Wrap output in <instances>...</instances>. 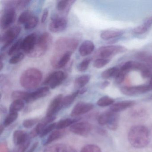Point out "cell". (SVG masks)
I'll list each match as a JSON object with an SVG mask.
<instances>
[{
  "mask_svg": "<svg viewBox=\"0 0 152 152\" xmlns=\"http://www.w3.org/2000/svg\"><path fill=\"white\" fill-rule=\"evenodd\" d=\"M25 103L23 100L21 99L14 100L10 106V113H18L24 107Z\"/></svg>",
  "mask_w": 152,
  "mask_h": 152,
  "instance_id": "obj_31",
  "label": "cell"
},
{
  "mask_svg": "<svg viewBox=\"0 0 152 152\" xmlns=\"http://www.w3.org/2000/svg\"><path fill=\"white\" fill-rule=\"evenodd\" d=\"M32 12L29 10H26L23 12L18 17V23L19 24H24L31 18L33 16Z\"/></svg>",
  "mask_w": 152,
  "mask_h": 152,
  "instance_id": "obj_36",
  "label": "cell"
},
{
  "mask_svg": "<svg viewBox=\"0 0 152 152\" xmlns=\"http://www.w3.org/2000/svg\"><path fill=\"white\" fill-rule=\"evenodd\" d=\"M66 134V132L65 129H57L54 131L49 136L44 142V145H47L61 138L64 137Z\"/></svg>",
  "mask_w": 152,
  "mask_h": 152,
  "instance_id": "obj_24",
  "label": "cell"
},
{
  "mask_svg": "<svg viewBox=\"0 0 152 152\" xmlns=\"http://www.w3.org/2000/svg\"><path fill=\"white\" fill-rule=\"evenodd\" d=\"M31 138L29 137V139L23 144L18 146V147L15 149L14 152H25L26 151L31 144Z\"/></svg>",
  "mask_w": 152,
  "mask_h": 152,
  "instance_id": "obj_45",
  "label": "cell"
},
{
  "mask_svg": "<svg viewBox=\"0 0 152 152\" xmlns=\"http://www.w3.org/2000/svg\"><path fill=\"white\" fill-rule=\"evenodd\" d=\"M38 23H39V18L37 17L34 15L24 24V27L25 30H31L35 28L38 25Z\"/></svg>",
  "mask_w": 152,
  "mask_h": 152,
  "instance_id": "obj_37",
  "label": "cell"
},
{
  "mask_svg": "<svg viewBox=\"0 0 152 152\" xmlns=\"http://www.w3.org/2000/svg\"><path fill=\"white\" fill-rule=\"evenodd\" d=\"M95 46L92 42L86 40L83 42L79 48V53L82 56H86L91 54L95 49Z\"/></svg>",
  "mask_w": 152,
  "mask_h": 152,
  "instance_id": "obj_21",
  "label": "cell"
},
{
  "mask_svg": "<svg viewBox=\"0 0 152 152\" xmlns=\"http://www.w3.org/2000/svg\"><path fill=\"white\" fill-rule=\"evenodd\" d=\"M115 100L113 99L108 96H104L99 99L97 102V104L99 106L101 107L112 106L114 103Z\"/></svg>",
  "mask_w": 152,
  "mask_h": 152,
  "instance_id": "obj_33",
  "label": "cell"
},
{
  "mask_svg": "<svg viewBox=\"0 0 152 152\" xmlns=\"http://www.w3.org/2000/svg\"><path fill=\"white\" fill-rule=\"evenodd\" d=\"M0 152H10L6 142H1L0 144Z\"/></svg>",
  "mask_w": 152,
  "mask_h": 152,
  "instance_id": "obj_48",
  "label": "cell"
},
{
  "mask_svg": "<svg viewBox=\"0 0 152 152\" xmlns=\"http://www.w3.org/2000/svg\"><path fill=\"white\" fill-rule=\"evenodd\" d=\"M149 28L143 23L141 25L137 27H135L133 30V33L136 34H145Z\"/></svg>",
  "mask_w": 152,
  "mask_h": 152,
  "instance_id": "obj_46",
  "label": "cell"
},
{
  "mask_svg": "<svg viewBox=\"0 0 152 152\" xmlns=\"http://www.w3.org/2000/svg\"><path fill=\"white\" fill-rule=\"evenodd\" d=\"M124 32L121 30H108L104 31L100 34V37L104 40H109L122 36Z\"/></svg>",
  "mask_w": 152,
  "mask_h": 152,
  "instance_id": "obj_23",
  "label": "cell"
},
{
  "mask_svg": "<svg viewBox=\"0 0 152 152\" xmlns=\"http://www.w3.org/2000/svg\"><path fill=\"white\" fill-rule=\"evenodd\" d=\"M148 86H149L150 89L152 90V77L150 80V82H149V84Z\"/></svg>",
  "mask_w": 152,
  "mask_h": 152,
  "instance_id": "obj_55",
  "label": "cell"
},
{
  "mask_svg": "<svg viewBox=\"0 0 152 152\" xmlns=\"http://www.w3.org/2000/svg\"><path fill=\"white\" fill-rule=\"evenodd\" d=\"M38 39V35L34 33L27 35L23 40L22 50L26 55L34 49Z\"/></svg>",
  "mask_w": 152,
  "mask_h": 152,
  "instance_id": "obj_14",
  "label": "cell"
},
{
  "mask_svg": "<svg viewBox=\"0 0 152 152\" xmlns=\"http://www.w3.org/2000/svg\"><path fill=\"white\" fill-rule=\"evenodd\" d=\"M4 128H5V126L3 125V124H1L0 126V133H1V134H2L3 132L4 131Z\"/></svg>",
  "mask_w": 152,
  "mask_h": 152,
  "instance_id": "obj_54",
  "label": "cell"
},
{
  "mask_svg": "<svg viewBox=\"0 0 152 152\" xmlns=\"http://www.w3.org/2000/svg\"><path fill=\"white\" fill-rule=\"evenodd\" d=\"M79 95H80V93H79V90H78L70 95L64 97L63 99V107L66 108L70 106L73 103L76 98Z\"/></svg>",
  "mask_w": 152,
  "mask_h": 152,
  "instance_id": "obj_30",
  "label": "cell"
},
{
  "mask_svg": "<svg viewBox=\"0 0 152 152\" xmlns=\"http://www.w3.org/2000/svg\"><path fill=\"white\" fill-rule=\"evenodd\" d=\"M49 29L53 33H59L64 31L67 26V21L64 17L54 15L51 18Z\"/></svg>",
  "mask_w": 152,
  "mask_h": 152,
  "instance_id": "obj_10",
  "label": "cell"
},
{
  "mask_svg": "<svg viewBox=\"0 0 152 152\" xmlns=\"http://www.w3.org/2000/svg\"><path fill=\"white\" fill-rule=\"evenodd\" d=\"M126 74H127L126 73L122 72L120 70L119 73L115 78V83L117 84H120V83H122L124 81Z\"/></svg>",
  "mask_w": 152,
  "mask_h": 152,
  "instance_id": "obj_47",
  "label": "cell"
},
{
  "mask_svg": "<svg viewBox=\"0 0 152 152\" xmlns=\"http://www.w3.org/2000/svg\"><path fill=\"white\" fill-rule=\"evenodd\" d=\"M80 152H102V151L98 146L89 144L84 146L82 148Z\"/></svg>",
  "mask_w": 152,
  "mask_h": 152,
  "instance_id": "obj_39",
  "label": "cell"
},
{
  "mask_svg": "<svg viewBox=\"0 0 152 152\" xmlns=\"http://www.w3.org/2000/svg\"><path fill=\"white\" fill-rule=\"evenodd\" d=\"M110 84V82L108 81H105L103 82L100 85V88L104 89L105 88L107 87H108Z\"/></svg>",
  "mask_w": 152,
  "mask_h": 152,
  "instance_id": "obj_50",
  "label": "cell"
},
{
  "mask_svg": "<svg viewBox=\"0 0 152 152\" xmlns=\"http://www.w3.org/2000/svg\"><path fill=\"white\" fill-rule=\"evenodd\" d=\"M18 113H10L5 118L3 122V125L5 127L9 126L16 121L18 117Z\"/></svg>",
  "mask_w": 152,
  "mask_h": 152,
  "instance_id": "obj_38",
  "label": "cell"
},
{
  "mask_svg": "<svg viewBox=\"0 0 152 152\" xmlns=\"http://www.w3.org/2000/svg\"><path fill=\"white\" fill-rule=\"evenodd\" d=\"M113 112L111 110L104 112L99 115L98 122L101 125H107L113 114Z\"/></svg>",
  "mask_w": 152,
  "mask_h": 152,
  "instance_id": "obj_32",
  "label": "cell"
},
{
  "mask_svg": "<svg viewBox=\"0 0 152 152\" xmlns=\"http://www.w3.org/2000/svg\"><path fill=\"white\" fill-rule=\"evenodd\" d=\"M120 69L117 67H112L105 70L101 74V77L104 79H108L114 77L119 73Z\"/></svg>",
  "mask_w": 152,
  "mask_h": 152,
  "instance_id": "obj_27",
  "label": "cell"
},
{
  "mask_svg": "<svg viewBox=\"0 0 152 152\" xmlns=\"http://www.w3.org/2000/svg\"><path fill=\"white\" fill-rule=\"evenodd\" d=\"M147 67L145 64H142L137 61L130 60L125 62L121 67L120 70L126 73L133 70L139 71L141 72Z\"/></svg>",
  "mask_w": 152,
  "mask_h": 152,
  "instance_id": "obj_18",
  "label": "cell"
},
{
  "mask_svg": "<svg viewBox=\"0 0 152 152\" xmlns=\"http://www.w3.org/2000/svg\"><path fill=\"white\" fill-rule=\"evenodd\" d=\"M49 15V10L48 9H45L43 10V13H42V16L41 18V22L42 23H44L46 22V20L48 18Z\"/></svg>",
  "mask_w": 152,
  "mask_h": 152,
  "instance_id": "obj_49",
  "label": "cell"
},
{
  "mask_svg": "<svg viewBox=\"0 0 152 152\" xmlns=\"http://www.w3.org/2000/svg\"><path fill=\"white\" fill-rule=\"evenodd\" d=\"M3 68V64L2 62H1V70H2V68Z\"/></svg>",
  "mask_w": 152,
  "mask_h": 152,
  "instance_id": "obj_56",
  "label": "cell"
},
{
  "mask_svg": "<svg viewBox=\"0 0 152 152\" xmlns=\"http://www.w3.org/2000/svg\"><path fill=\"white\" fill-rule=\"evenodd\" d=\"M90 79V75H85L79 76L75 80V86L76 88H82L86 84L88 83Z\"/></svg>",
  "mask_w": 152,
  "mask_h": 152,
  "instance_id": "obj_28",
  "label": "cell"
},
{
  "mask_svg": "<svg viewBox=\"0 0 152 152\" xmlns=\"http://www.w3.org/2000/svg\"><path fill=\"white\" fill-rule=\"evenodd\" d=\"M56 123H54L51 124L49 125H48L42 131V132L39 135L41 137H44L46 136L47 134H48L50 132H51L54 129H56Z\"/></svg>",
  "mask_w": 152,
  "mask_h": 152,
  "instance_id": "obj_44",
  "label": "cell"
},
{
  "mask_svg": "<svg viewBox=\"0 0 152 152\" xmlns=\"http://www.w3.org/2000/svg\"><path fill=\"white\" fill-rule=\"evenodd\" d=\"M29 92L22 91H15L12 92L11 97L14 100L21 99V100H26L28 97Z\"/></svg>",
  "mask_w": 152,
  "mask_h": 152,
  "instance_id": "obj_35",
  "label": "cell"
},
{
  "mask_svg": "<svg viewBox=\"0 0 152 152\" xmlns=\"http://www.w3.org/2000/svg\"><path fill=\"white\" fill-rule=\"evenodd\" d=\"M128 139L130 144L133 147L143 148L148 145L150 141L149 131L145 126L135 125L130 129Z\"/></svg>",
  "mask_w": 152,
  "mask_h": 152,
  "instance_id": "obj_1",
  "label": "cell"
},
{
  "mask_svg": "<svg viewBox=\"0 0 152 152\" xmlns=\"http://www.w3.org/2000/svg\"><path fill=\"white\" fill-rule=\"evenodd\" d=\"M38 145H39V143H38V142L34 143L33 145L31 147V148H30V150L27 152H34L35 149H36L37 147H38Z\"/></svg>",
  "mask_w": 152,
  "mask_h": 152,
  "instance_id": "obj_51",
  "label": "cell"
},
{
  "mask_svg": "<svg viewBox=\"0 0 152 152\" xmlns=\"http://www.w3.org/2000/svg\"><path fill=\"white\" fill-rule=\"evenodd\" d=\"M30 137L26 132L17 130L13 134V141L15 145L19 146L24 143Z\"/></svg>",
  "mask_w": 152,
  "mask_h": 152,
  "instance_id": "obj_20",
  "label": "cell"
},
{
  "mask_svg": "<svg viewBox=\"0 0 152 152\" xmlns=\"http://www.w3.org/2000/svg\"><path fill=\"white\" fill-rule=\"evenodd\" d=\"M72 53L70 52L63 54L56 53L50 59L51 65L56 69L63 68L70 61Z\"/></svg>",
  "mask_w": 152,
  "mask_h": 152,
  "instance_id": "obj_9",
  "label": "cell"
},
{
  "mask_svg": "<svg viewBox=\"0 0 152 152\" xmlns=\"http://www.w3.org/2000/svg\"><path fill=\"white\" fill-rule=\"evenodd\" d=\"M22 39L18 40L16 42L9 50L8 54L9 56H14L16 54L18 53V51L22 50Z\"/></svg>",
  "mask_w": 152,
  "mask_h": 152,
  "instance_id": "obj_34",
  "label": "cell"
},
{
  "mask_svg": "<svg viewBox=\"0 0 152 152\" xmlns=\"http://www.w3.org/2000/svg\"><path fill=\"white\" fill-rule=\"evenodd\" d=\"M75 2V1L73 0L60 1L57 3V9L60 13L67 15L71 9V7Z\"/></svg>",
  "mask_w": 152,
  "mask_h": 152,
  "instance_id": "obj_22",
  "label": "cell"
},
{
  "mask_svg": "<svg viewBox=\"0 0 152 152\" xmlns=\"http://www.w3.org/2000/svg\"><path fill=\"white\" fill-rule=\"evenodd\" d=\"M42 73L36 68H30L23 72L20 78L21 86L27 89H32L37 88L41 82Z\"/></svg>",
  "mask_w": 152,
  "mask_h": 152,
  "instance_id": "obj_2",
  "label": "cell"
},
{
  "mask_svg": "<svg viewBox=\"0 0 152 152\" xmlns=\"http://www.w3.org/2000/svg\"><path fill=\"white\" fill-rule=\"evenodd\" d=\"M20 26H15L7 29L1 38V50L6 49L18 37L21 32Z\"/></svg>",
  "mask_w": 152,
  "mask_h": 152,
  "instance_id": "obj_7",
  "label": "cell"
},
{
  "mask_svg": "<svg viewBox=\"0 0 152 152\" xmlns=\"http://www.w3.org/2000/svg\"><path fill=\"white\" fill-rule=\"evenodd\" d=\"M79 121L80 119H71V118H67V119L60 120L57 123L56 129H64L65 128L69 126H72L74 124L77 122Z\"/></svg>",
  "mask_w": 152,
  "mask_h": 152,
  "instance_id": "obj_26",
  "label": "cell"
},
{
  "mask_svg": "<svg viewBox=\"0 0 152 152\" xmlns=\"http://www.w3.org/2000/svg\"><path fill=\"white\" fill-rule=\"evenodd\" d=\"M92 129V125L88 122H77L72 124L70 128L72 132L83 137H87Z\"/></svg>",
  "mask_w": 152,
  "mask_h": 152,
  "instance_id": "obj_11",
  "label": "cell"
},
{
  "mask_svg": "<svg viewBox=\"0 0 152 152\" xmlns=\"http://www.w3.org/2000/svg\"><path fill=\"white\" fill-rule=\"evenodd\" d=\"M135 104V101L132 100L120 101L113 104L110 107V110L115 113H118L126 110L127 108L132 107L134 106Z\"/></svg>",
  "mask_w": 152,
  "mask_h": 152,
  "instance_id": "obj_19",
  "label": "cell"
},
{
  "mask_svg": "<svg viewBox=\"0 0 152 152\" xmlns=\"http://www.w3.org/2000/svg\"><path fill=\"white\" fill-rule=\"evenodd\" d=\"M67 77V73L63 71H56L48 75L42 84L53 89L61 85Z\"/></svg>",
  "mask_w": 152,
  "mask_h": 152,
  "instance_id": "obj_6",
  "label": "cell"
},
{
  "mask_svg": "<svg viewBox=\"0 0 152 152\" xmlns=\"http://www.w3.org/2000/svg\"><path fill=\"white\" fill-rule=\"evenodd\" d=\"M127 49L120 45H110L99 48L95 52L94 56L97 58L110 59L117 54L124 53Z\"/></svg>",
  "mask_w": 152,
  "mask_h": 152,
  "instance_id": "obj_5",
  "label": "cell"
},
{
  "mask_svg": "<svg viewBox=\"0 0 152 152\" xmlns=\"http://www.w3.org/2000/svg\"><path fill=\"white\" fill-rule=\"evenodd\" d=\"M39 121V118H31L26 119L23 122V126L26 129L31 128Z\"/></svg>",
  "mask_w": 152,
  "mask_h": 152,
  "instance_id": "obj_43",
  "label": "cell"
},
{
  "mask_svg": "<svg viewBox=\"0 0 152 152\" xmlns=\"http://www.w3.org/2000/svg\"><path fill=\"white\" fill-rule=\"evenodd\" d=\"M25 57V55L23 53H18L13 56L9 60V63L12 64H15L22 61Z\"/></svg>",
  "mask_w": 152,
  "mask_h": 152,
  "instance_id": "obj_42",
  "label": "cell"
},
{
  "mask_svg": "<svg viewBox=\"0 0 152 152\" xmlns=\"http://www.w3.org/2000/svg\"><path fill=\"white\" fill-rule=\"evenodd\" d=\"M110 61V59L97 58L93 63V66L95 68L100 69L107 65Z\"/></svg>",
  "mask_w": 152,
  "mask_h": 152,
  "instance_id": "obj_41",
  "label": "cell"
},
{
  "mask_svg": "<svg viewBox=\"0 0 152 152\" xmlns=\"http://www.w3.org/2000/svg\"><path fill=\"white\" fill-rule=\"evenodd\" d=\"M98 131L100 134H102V135H105V134H106V131H105L103 129H99Z\"/></svg>",
  "mask_w": 152,
  "mask_h": 152,
  "instance_id": "obj_53",
  "label": "cell"
},
{
  "mask_svg": "<svg viewBox=\"0 0 152 152\" xmlns=\"http://www.w3.org/2000/svg\"><path fill=\"white\" fill-rule=\"evenodd\" d=\"M119 115L118 113L113 112V115L107 126L112 130H116L119 126Z\"/></svg>",
  "mask_w": 152,
  "mask_h": 152,
  "instance_id": "obj_29",
  "label": "cell"
},
{
  "mask_svg": "<svg viewBox=\"0 0 152 152\" xmlns=\"http://www.w3.org/2000/svg\"><path fill=\"white\" fill-rule=\"evenodd\" d=\"M56 119V117L55 116L51 117L46 116L43 120H42L39 123L37 124V126L33 130L31 131L29 135L30 137L31 138H34L40 135L43 130L46 128V126H48L49 124L53 122Z\"/></svg>",
  "mask_w": 152,
  "mask_h": 152,
  "instance_id": "obj_17",
  "label": "cell"
},
{
  "mask_svg": "<svg viewBox=\"0 0 152 152\" xmlns=\"http://www.w3.org/2000/svg\"><path fill=\"white\" fill-rule=\"evenodd\" d=\"M79 41L75 38L61 37L57 40L54 44V49L56 53H73L78 47Z\"/></svg>",
  "mask_w": 152,
  "mask_h": 152,
  "instance_id": "obj_4",
  "label": "cell"
},
{
  "mask_svg": "<svg viewBox=\"0 0 152 152\" xmlns=\"http://www.w3.org/2000/svg\"><path fill=\"white\" fill-rule=\"evenodd\" d=\"M94 108V105L91 103L80 102L77 103L71 112L72 117H77L86 114Z\"/></svg>",
  "mask_w": 152,
  "mask_h": 152,
  "instance_id": "obj_15",
  "label": "cell"
},
{
  "mask_svg": "<svg viewBox=\"0 0 152 152\" xmlns=\"http://www.w3.org/2000/svg\"><path fill=\"white\" fill-rule=\"evenodd\" d=\"M91 58H88L83 60L77 66V69L80 72H84L88 68L89 66L91 61Z\"/></svg>",
  "mask_w": 152,
  "mask_h": 152,
  "instance_id": "obj_40",
  "label": "cell"
},
{
  "mask_svg": "<svg viewBox=\"0 0 152 152\" xmlns=\"http://www.w3.org/2000/svg\"><path fill=\"white\" fill-rule=\"evenodd\" d=\"M53 38L50 34L44 32L38 37L37 43L34 49L26 55L31 58H39L45 55L51 47Z\"/></svg>",
  "mask_w": 152,
  "mask_h": 152,
  "instance_id": "obj_3",
  "label": "cell"
},
{
  "mask_svg": "<svg viewBox=\"0 0 152 152\" xmlns=\"http://www.w3.org/2000/svg\"><path fill=\"white\" fill-rule=\"evenodd\" d=\"M16 9L14 7L6 6L1 18V27L3 30L8 29L15 23L16 18Z\"/></svg>",
  "mask_w": 152,
  "mask_h": 152,
  "instance_id": "obj_8",
  "label": "cell"
},
{
  "mask_svg": "<svg viewBox=\"0 0 152 152\" xmlns=\"http://www.w3.org/2000/svg\"><path fill=\"white\" fill-rule=\"evenodd\" d=\"M151 90L148 85H141L135 86H124L120 88L121 92L128 96H136L144 94Z\"/></svg>",
  "mask_w": 152,
  "mask_h": 152,
  "instance_id": "obj_12",
  "label": "cell"
},
{
  "mask_svg": "<svg viewBox=\"0 0 152 152\" xmlns=\"http://www.w3.org/2000/svg\"><path fill=\"white\" fill-rule=\"evenodd\" d=\"M50 88L47 86L39 88L33 92H29L28 97L25 100L27 103L34 102L39 99L42 98L50 95Z\"/></svg>",
  "mask_w": 152,
  "mask_h": 152,
  "instance_id": "obj_16",
  "label": "cell"
},
{
  "mask_svg": "<svg viewBox=\"0 0 152 152\" xmlns=\"http://www.w3.org/2000/svg\"><path fill=\"white\" fill-rule=\"evenodd\" d=\"M87 88H83L79 90V93H80V95H82V94H83L85 93L86 91H87Z\"/></svg>",
  "mask_w": 152,
  "mask_h": 152,
  "instance_id": "obj_52",
  "label": "cell"
},
{
  "mask_svg": "<svg viewBox=\"0 0 152 152\" xmlns=\"http://www.w3.org/2000/svg\"><path fill=\"white\" fill-rule=\"evenodd\" d=\"M63 98L64 96L62 94H59L53 98L48 107L46 113V116H54L56 114L63 108Z\"/></svg>",
  "mask_w": 152,
  "mask_h": 152,
  "instance_id": "obj_13",
  "label": "cell"
},
{
  "mask_svg": "<svg viewBox=\"0 0 152 152\" xmlns=\"http://www.w3.org/2000/svg\"><path fill=\"white\" fill-rule=\"evenodd\" d=\"M70 146L65 144H55L47 147L43 152H68Z\"/></svg>",
  "mask_w": 152,
  "mask_h": 152,
  "instance_id": "obj_25",
  "label": "cell"
}]
</instances>
